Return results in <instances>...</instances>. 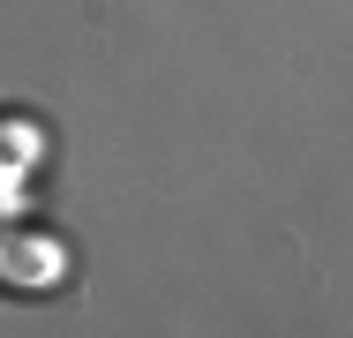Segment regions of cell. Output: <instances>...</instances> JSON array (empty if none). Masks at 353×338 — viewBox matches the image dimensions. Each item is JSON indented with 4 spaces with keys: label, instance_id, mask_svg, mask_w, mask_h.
I'll use <instances>...</instances> for the list:
<instances>
[{
    "label": "cell",
    "instance_id": "1",
    "mask_svg": "<svg viewBox=\"0 0 353 338\" xmlns=\"http://www.w3.org/2000/svg\"><path fill=\"white\" fill-rule=\"evenodd\" d=\"M61 241H46V233H30V226H0V286H15V293H46L53 278H61Z\"/></svg>",
    "mask_w": 353,
    "mask_h": 338
}]
</instances>
